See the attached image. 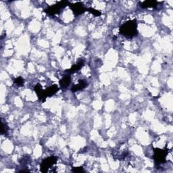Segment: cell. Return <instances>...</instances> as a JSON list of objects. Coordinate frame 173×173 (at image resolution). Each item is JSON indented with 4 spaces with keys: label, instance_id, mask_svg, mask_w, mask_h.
<instances>
[{
    "label": "cell",
    "instance_id": "obj_6",
    "mask_svg": "<svg viewBox=\"0 0 173 173\" xmlns=\"http://www.w3.org/2000/svg\"><path fill=\"white\" fill-rule=\"evenodd\" d=\"M59 88L56 85H52L50 86V87L48 88L47 89L44 90L45 91V97H47L48 96H52V95L55 94L57 93V91H58Z\"/></svg>",
    "mask_w": 173,
    "mask_h": 173
},
{
    "label": "cell",
    "instance_id": "obj_2",
    "mask_svg": "<svg viewBox=\"0 0 173 173\" xmlns=\"http://www.w3.org/2000/svg\"><path fill=\"white\" fill-rule=\"evenodd\" d=\"M68 4V2L67 1H62L60 2H58L55 5L49 7L48 9H46L45 12L50 15H54L58 13L59 11L62 10V9L65 8Z\"/></svg>",
    "mask_w": 173,
    "mask_h": 173
},
{
    "label": "cell",
    "instance_id": "obj_5",
    "mask_svg": "<svg viewBox=\"0 0 173 173\" xmlns=\"http://www.w3.org/2000/svg\"><path fill=\"white\" fill-rule=\"evenodd\" d=\"M70 7L72 10L73 12L77 15L83 14L85 11H86V8H85L83 4L81 3V2H77L76 4H70Z\"/></svg>",
    "mask_w": 173,
    "mask_h": 173
},
{
    "label": "cell",
    "instance_id": "obj_13",
    "mask_svg": "<svg viewBox=\"0 0 173 173\" xmlns=\"http://www.w3.org/2000/svg\"><path fill=\"white\" fill-rule=\"evenodd\" d=\"M8 126L6 124H4V123H2V130H1V134H6L8 132Z\"/></svg>",
    "mask_w": 173,
    "mask_h": 173
},
{
    "label": "cell",
    "instance_id": "obj_14",
    "mask_svg": "<svg viewBox=\"0 0 173 173\" xmlns=\"http://www.w3.org/2000/svg\"><path fill=\"white\" fill-rule=\"evenodd\" d=\"M72 171L74 172H83L84 170L81 167H79V168H74L72 169Z\"/></svg>",
    "mask_w": 173,
    "mask_h": 173
},
{
    "label": "cell",
    "instance_id": "obj_10",
    "mask_svg": "<svg viewBox=\"0 0 173 173\" xmlns=\"http://www.w3.org/2000/svg\"><path fill=\"white\" fill-rule=\"evenodd\" d=\"M71 78L69 75H66V76L64 77L62 79H61V81H60V85L61 87L62 88H66L69 85L70 83Z\"/></svg>",
    "mask_w": 173,
    "mask_h": 173
},
{
    "label": "cell",
    "instance_id": "obj_9",
    "mask_svg": "<svg viewBox=\"0 0 173 173\" xmlns=\"http://www.w3.org/2000/svg\"><path fill=\"white\" fill-rule=\"evenodd\" d=\"M83 64H84V62L83 61H80L77 64H75V65L73 66L72 67L70 68V69L66 71V72H69V73H70V74H72V73H74V72H78V71L81 69L82 67H83Z\"/></svg>",
    "mask_w": 173,
    "mask_h": 173
},
{
    "label": "cell",
    "instance_id": "obj_1",
    "mask_svg": "<svg viewBox=\"0 0 173 173\" xmlns=\"http://www.w3.org/2000/svg\"><path fill=\"white\" fill-rule=\"evenodd\" d=\"M120 33L126 37H133L137 34V25L135 21H128L120 28Z\"/></svg>",
    "mask_w": 173,
    "mask_h": 173
},
{
    "label": "cell",
    "instance_id": "obj_12",
    "mask_svg": "<svg viewBox=\"0 0 173 173\" xmlns=\"http://www.w3.org/2000/svg\"><path fill=\"white\" fill-rule=\"evenodd\" d=\"M14 83H16L18 86H23L24 83V81L23 78H21V77H18V78H16L14 80Z\"/></svg>",
    "mask_w": 173,
    "mask_h": 173
},
{
    "label": "cell",
    "instance_id": "obj_11",
    "mask_svg": "<svg viewBox=\"0 0 173 173\" xmlns=\"http://www.w3.org/2000/svg\"><path fill=\"white\" fill-rule=\"evenodd\" d=\"M86 10L89 11V12H90L91 13H92L93 14L95 15V16H100L101 14L100 12H99L98 10H95V9L94 8H86Z\"/></svg>",
    "mask_w": 173,
    "mask_h": 173
},
{
    "label": "cell",
    "instance_id": "obj_8",
    "mask_svg": "<svg viewBox=\"0 0 173 173\" xmlns=\"http://www.w3.org/2000/svg\"><path fill=\"white\" fill-rule=\"evenodd\" d=\"M87 83H86L85 81H80L79 83L76 85H74L72 88V91L73 92H76L77 91H80L83 89L84 88H85Z\"/></svg>",
    "mask_w": 173,
    "mask_h": 173
},
{
    "label": "cell",
    "instance_id": "obj_4",
    "mask_svg": "<svg viewBox=\"0 0 173 173\" xmlns=\"http://www.w3.org/2000/svg\"><path fill=\"white\" fill-rule=\"evenodd\" d=\"M167 155V151L161 149H155L154 150V159L156 163H164L166 161V156Z\"/></svg>",
    "mask_w": 173,
    "mask_h": 173
},
{
    "label": "cell",
    "instance_id": "obj_3",
    "mask_svg": "<svg viewBox=\"0 0 173 173\" xmlns=\"http://www.w3.org/2000/svg\"><path fill=\"white\" fill-rule=\"evenodd\" d=\"M57 157L54 156L49 157L48 158L43 160L41 164V170L42 172H47L48 169L52 166L56 162Z\"/></svg>",
    "mask_w": 173,
    "mask_h": 173
},
{
    "label": "cell",
    "instance_id": "obj_7",
    "mask_svg": "<svg viewBox=\"0 0 173 173\" xmlns=\"http://www.w3.org/2000/svg\"><path fill=\"white\" fill-rule=\"evenodd\" d=\"M140 6L143 8H156L157 5V2L156 1H145L140 4Z\"/></svg>",
    "mask_w": 173,
    "mask_h": 173
}]
</instances>
